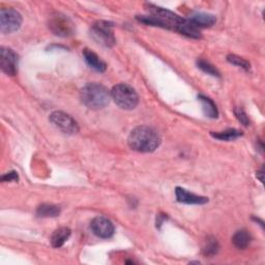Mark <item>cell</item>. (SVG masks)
<instances>
[{"mask_svg": "<svg viewBox=\"0 0 265 265\" xmlns=\"http://www.w3.org/2000/svg\"><path fill=\"white\" fill-rule=\"evenodd\" d=\"M49 29L55 35L67 37L74 34L75 24L67 16L57 13L49 19Z\"/></svg>", "mask_w": 265, "mask_h": 265, "instance_id": "obj_6", "label": "cell"}, {"mask_svg": "<svg viewBox=\"0 0 265 265\" xmlns=\"http://www.w3.org/2000/svg\"><path fill=\"white\" fill-rule=\"evenodd\" d=\"M60 212V207L53 204H42L36 209V214L40 218H54L59 215Z\"/></svg>", "mask_w": 265, "mask_h": 265, "instance_id": "obj_17", "label": "cell"}, {"mask_svg": "<svg viewBox=\"0 0 265 265\" xmlns=\"http://www.w3.org/2000/svg\"><path fill=\"white\" fill-rule=\"evenodd\" d=\"M198 100L200 101V103L202 105V110L207 117L216 118L219 116V111H218L216 105L212 102V100H210L209 98H207L203 94H199Z\"/></svg>", "mask_w": 265, "mask_h": 265, "instance_id": "obj_15", "label": "cell"}, {"mask_svg": "<svg viewBox=\"0 0 265 265\" xmlns=\"http://www.w3.org/2000/svg\"><path fill=\"white\" fill-rule=\"evenodd\" d=\"M90 228L93 234L101 238H110L115 232L114 225L105 216L94 218L90 223Z\"/></svg>", "mask_w": 265, "mask_h": 265, "instance_id": "obj_9", "label": "cell"}, {"mask_svg": "<svg viewBox=\"0 0 265 265\" xmlns=\"http://www.w3.org/2000/svg\"><path fill=\"white\" fill-rule=\"evenodd\" d=\"M234 114H235L236 118L239 121V123L243 124L245 127L250 126V119H249L247 113L245 112V110L243 108H235L234 109Z\"/></svg>", "mask_w": 265, "mask_h": 265, "instance_id": "obj_22", "label": "cell"}, {"mask_svg": "<svg viewBox=\"0 0 265 265\" xmlns=\"http://www.w3.org/2000/svg\"><path fill=\"white\" fill-rule=\"evenodd\" d=\"M211 136L214 137L215 139H219L222 141H231V140L237 139L238 137L243 136V133L235 129H229V130H226L224 132H220V133H211Z\"/></svg>", "mask_w": 265, "mask_h": 265, "instance_id": "obj_18", "label": "cell"}, {"mask_svg": "<svg viewBox=\"0 0 265 265\" xmlns=\"http://www.w3.org/2000/svg\"><path fill=\"white\" fill-rule=\"evenodd\" d=\"M220 249L219 243L215 238H208L203 248V254L207 257H212L218 254Z\"/></svg>", "mask_w": 265, "mask_h": 265, "instance_id": "obj_20", "label": "cell"}, {"mask_svg": "<svg viewBox=\"0 0 265 265\" xmlns=\"http://www.w3.org/2000/svg\"><path fill=\"white\" fill-rule=\"evenodd\" d=\"M175 195L178 202L185 204H205L206 202H208V199L206 197L198 196L193 193L187 192L182 187L175 188Z\"/></svg>", "mask_w": 265, "mask_h": 265, "instance_id": "obj_11", "label": "cell"}, {"mask_svg": "<svg viewBox=\"0 0 265 265\" xmlns=\"http://www.w3.org/2000/svg\"><path fill=\"white\" fill-rule=\"evenodd\" d=\"M193 25H195L197 28L202 27H211L215 24L216 19L213 15L206 14V13H195L188 19Z\"/></svg>", "mask_w": 265, "mask_h": 265, "instance_id": "obj_12", "label": "cell"}, {"mask_svg": "<svg viewBox=\"0 0 265 265\" xmlns=\"http://www.w3.org/2000/svg\"><path fill=\"white\" fill-rule=\"evenodd\" d=\"M18 55L10 48L3 47L0 50V66L9 76H15L18 68Z\"/></svg>", "mask_w": 265, "mask_h": 265, "instance_id": "obj_10", "label": "cell"}, {"mask_svg": "<svg viewBox=\"0 0 265 265\" xmlns=\"http://www.w3.org/2000/svg\"><path fill=\"white\" fill-rule=\"evenodd\" d=\"M252 240L251 234L247 230H238L234 233L232 237V243L235 246V248L239 250H245L248 248Z\"/></svg>", "mask_w": 265, "mask_h": 265, "instance_id": "obj_16", "label": "cell"}, {"mask_svg": "<svg viewBox=\"0 0 265 265\" xmlns=\"http://www.w3.org/2000/svg\"><path fill=\"white\" fill-rule=\"evenodd\" d=\"M71 234V231L69 228H66V227H61V228L56 229L52 236H51V244L54 248H60L62 247L67 239L69 238Z\"/></svg>", "mask_w": 265, "mask_h": 265, "instance_id": "obj_14", "label": "cell"}, {"mask_svg": "<svg viewBox=\"0 0 265 265\" xmlns=\"http://www.w3.org/2000/svg\"><path fill=\"white\" fill-rule=\"evenodd\" d=\"M92 39L100 45L105 47H113L116 43L114 33H113V25L107 21L95 22L90 29Z\"/></svg>", "mask_w": 265, "mask_h": 265, "instance_id": "obj_5", "label": "cell"}, {"mask_svg": "<svg viewBox=\"0 0 265 265\" xmlns=\"http://www.w3.org/2000/svg\"><path fill=\"white\" fill-rule=\"evenodd\" d=\"M227 60H228L230 63L238 66V67H242L243 69L245 70H250L251 68V64L249 61L245 60L244 58L239 57V56H236V55H229L228 57H227Z\"/></svg>", "mask_w": 265, "mask_h": 265, "instance_id": "obj_21", "label": "cell"}, {"mask_svg": "<svg viewBox=\"0 0 265 265\" xmlns=\"http://www.w3.org/2000/svg\"><path fill=\"white\" fill-rule=\"evenodd\" d=\"M83 57H84V60L86 61V63L94 70L100 71V73H103L106 70L107 64L94 52L90 51L89 49H84Z\"/></svg>", "mask_w": 265, "mask_h": 265, "instance_id": "obj_13", "label": "cell"}, {"mask_svg": "<svg viewBox=\"0 0 265 265\" xmlns=\"http://www.w3.org/2000/svg\"><path fill=\"white\" fill-rule=\"evenodd\" d=\"M82 103L89 109L98 110L106 107L111 100V92L99 83L86 84L80 92Z\"/></svg>", "mask_w": 265, "mask_h": 265, "instance_id": "obj_3", "label": "cell"}, {"mask_svg": "<svg viewBox=\"0 0 265 265\" xmlns=\"http://www.w3.org/2000/svg\"><path fill=\"white\" fill-rule=\"evenodd\" d=\"M150 16H138L137 20L151 26H159L167 29L178 31L179 27L184 23L185 19L179 17L173 12L157 7L155 5H147Z\"/></svg>", "mask_w": 265, "mask_h": 265, "instance_id": "obj_1", "label": "cell"}, {"mask_svg": "<svg viewBox=\"0 0 265 265\" xmlns=\"http://www.w3.org/2000/svg\"><path fill=\"white\" fill-rule=\"evenodd\" d=\"M50 122L61 132L67 135H74L79 132V126L70 115L61 111H54L49 117Z\"/></svg>", "mask_w": 265, "mask_h": 265, "instance_id": "obj_7", "label": "cell"}, {"mask_svg": "<svg viewBox=\"0 0 265 265\" xmlns=\"http://www.w3.org/2000/svg\"><path fill=\"white\" fill-rule=\"evenodd\" d=\"M22 24V16L14 9H2L0 11V30L3 33L17 31Z\"/></svg>", "mask_w": 265, "mask_h": 265, "instance_id": "obj_8", "label": "cell"}, {"mask_svg": "<svg viewBox=\"0 0 265 265\" xmlns=\"http://www.w3.org/2000/svg\"><path fill=\"white\" fill-rule=\"evenodd\" d=\"M111 98L125 110H133L139 103V97L135 89L125 83L117 84L113 87L111 90Z\"/></svg>", "mask_w": 265, "mask_h": 265, "instance_id": "obj_4", "label": "cell"}, {"mask_svg": "<svg viewBox=\"0 0 265 265\" xmlns=\"http://www.w3.org/2000/svg\"><path fill=\"white\" fill-rule=\"evenodd\" d=\"M197 65H198V67L201 70H203L207 75H210V76H212V77H218V78L221 77L219 70L211 63H209L208 61L200 58V59L197 60Z\"/></svg>", "mask_w": 265, "mask_h": 265, "instance_id": "obj_19", "label": "cell"}, {"mask_svg": "<svg viewBox=\"0 0 265 265\" xmlns=\"http://www.w3.org/2000/svg\"><path fill=\"white\" fill-rule=\"evenodd\" d=\"M129 146L138 153H153L161 144L159 133L146 126L135 128L128 139Z\"/></svg>", "mask_w": 265, "mask_h": 265, "instance_id": "obj_2", "label": "cell"}, {"mask_svg": "<svg viewBox=\"0 0 265 265\" xmlns=\"http://www.w3.org/2000/svg\"><path fill=\"white\" fill-rule=\"evenodd\" d=\"M19 179L18 177V173L13 171V172H10V173H7L5 174L3 177H2V180L3 181H7V182H12V181H17Z\"/></svg>", "mask_w": 265, "mask_h": 265, "instance_id": "obj_23", "label": "cell"}]
</instances>
